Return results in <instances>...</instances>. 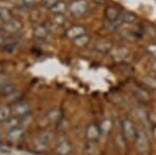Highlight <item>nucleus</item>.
Masks as SVG:
<instances>
[{
	"label": "nucleus",
	"instance_id": "nucleus-1",
	"mask_svg": "<svg viewBox=\"0 0 156 155\" xmlns=\"http://www.w3.org/2000/svg\"><path fill=\"white\" fill-rule=\"evenodd\" d=\"M121 129H122L123 137L127 142H134L137 130L131 120L128 118H123L121 120Z\"/></svg>",
	"mask_w": 156,
	"mask_h": 155
},
{
	"label": "nucleus",
	"instance_id": "nucleus-2",
	"mask_svg": "<svg viewBox=\"0 0 156 155\" xmlns=\"http://www.w3.org/2000/svg\"><path fill=\"white\" fill-rule=\"evenodd\" d=\"M134 145L137 153L145 154L146 152H148V150L150 148V142L149 137H148L145 131L137 130L136 136H135L134 139Z\"/></svg>",
	"mask_w": 156,
	"mask_h": 155
},
{
	"label": "nucleus",
	"instance_id": "nucleus-3",
	"mask_svg": "<svg viewBox=\"0 0 156 155\" xmlns=\"http://www.w3.org/2000/svg\"><path fill=\"white\" fill-rule=\"evenodd\" d=\"M87 9H89V4L85 0H73L68 5L69 12L76 18L83 16L87 12Z\"/></svg>",
	"mask_w": 156,
	"mask_h": 155
},
{
	"label": "nucleus",
	"instance_id": "nucleus-4",
	"mask_svg": "<svg viewBox=\"0 0 156 155\" xmlns=\"http://www.w3.org/2000/svg\"><path fill=\"white\" fill-rule=\"evenodd\" d=\"M52 139V134L49 131H43L39 134L34 142V148L37 151H44L49 147Z\"/></svg>",
	"mask_w": 156,
	"mask_h": 155
},
{
	"label": "nucleus",
	"instance_id": "nucleus-5",
	"mask_svg": "<svg viewBox=\"0 0 156 155\" xmlns=\"http://www.w3.org/2000/svg\"><path fill=\"white\" fill-rule=\"evenodd\" d=\"M30 111V107L25 102H17L12 107V114L14 117H18V118H23L27 116V114Z\"/></svg>",
	"mask_w": 156,
	"mask_h": 155
},
{
	"label": "nucleus",
	"instance_id": "nucleus-6",
	"mask_svg": "<svg viewBox=\"0 0 156 155\" xmlns=\"http://www.w3.org/2000/svg\"><path fill=\"white\" fill-rule=\"evenodd\" d=\"M87 33V29L84 26L79 24H75L73 26L69 27L66 30V37L69 40H75L77 37H79L80 36H83Z\"/></svg>",
	"mask_w": 156,
	"mask_h": 155
},
{
	"label": "nucleus",
	"instance_id": "nucleus-7",
	"mask_svg": "<svg viewBox=\"0 0 156 155\" xmlns=\"http://www.w3.org/2000/svg\"><path fill=\"white\" fill-rule=\"evenodd\" d=\"M112 48H114V45H112V43L109 40H99L94 45L95 51L99 52L101 54L109 53Z\"/></svg>",
	"mask_w": 156,
	"mask_h": 155
},
{
	"label": "nucleus",
	"instance_id": "nucleus-8",
	"mask_svg": "<svg viewBox=\"0 0 156 155\" xmlns=\"http://www.w3.org/2000/svg\"><path fill=\"white\" fill-rule=\"evenodd\" d=\"M121 16V11L115 6H106L104 9V17L110 23L118 21Z\"/></svg>",
	"mask_w": 156,
	"mask_h": 155
},
{
	"label": "nucleus",
	"instance_id": "nucleus-9",
	"mask_svg": "<svg viewBox=\"0 0 156 155\" xmlns=\"http://www.w3.org/2000/svg\"><path fill=\"white\" fill-rule=\"evenodd\" d=\"M72 147L70 142L68 141L66 137L62 136L58 139V143L56 145V153L58 155H68L71 152Z\"/></svg>",
	"mask_w": 156,
	"mask_h": 155
},
{
	"label": "nucleus",
	"instance_id": "nucleus-10",
	"mask_svg": "<svg viewBox=\"0 0 156 155\" xmlns=\"http://www.w3.org/2000/svg\"><path fill=\"white\" fill-rule=\"evenodd\" d=\"M87 139L90 143H94V142H97L99 139L100 136H101V132H100L99 126L95 124H90L87 128Z\"/></svg>",
	"mask_w": 156,
	"mask_h": 155
},
{
	"label": "nucleus",
	"instance_id": "nucleus-11",
	"mask_svg": "<svg viewBox=\"0 0 156 155\" xmlns=\"http://www.w3.org/2000/svg\"><path fill=\"white\" fill-rule=\"evenodd\" d=\"M22 28V23L17 19H11L9 21L4 22L3 29L9 33H16Z\"/></svg>",
	"mask_w": 156,
	"mask_h": 155
},
{
	"label": "nucleus",
	"instance_id": "nucleus-12",
	"mask_svg": "<svg viewBox=\"0 0 156 155\" xmlns=\"http://www.w3.org/2000/svg\"><path fill=\"white\" fill-rule=\"evenodd\" d=\"M109 53L112 58L122 61V59L127 58V56L129 55V50L126 47H115V48L112 49V51Z\"/></svg>",
	"mask_w": 156,
	"mask_h": 155
},
{
	"label": "nucleus",
	"instance_id": "nucleus-13",
	"mask_svg": "<svg viewBox=\"0 0 156 155\" xmlns=\"http://www.w3.org/2000/svg\"><path fill=\"white\" fill-rule=\"evenodd\" d=\"M49 28L47 25L37 24L34 28V37L37 40H45L49 34Z\"/></svg>",
	"mask_w": 156,
	"mask_h": 155
},
{
	"label": "nucleus",
	"instance_id": "nucleus-14",
	"mask_svg": "<svg viewBox=\"0 0 156 155\" xmlns=\"http://www.w3.org/2000/svg\"><path fill=\"white\" fill-rule=\"evenodd\" d=\"M24 133V129L20 126H16V127H12V128L9 129V133H7V139L11 142H17L23 136Z\"/></svg>",
	"mask_w": 156,
	"mask_h": 155
},
{
	"label": "nucleus",
	"instance_id": "nucleus-15",
	"mask_svg": "<svg viewBox=\"0 0 156 155\" xmlns=\"http://www.w3.org/2000/svg\"><path fill=\"white\" fill-rule=\"evenodd\" d=\"M136 15L134 12H130V11H121V16L120 19L122 22L124 23H128V24H131L133 22L136 21Z\"/></svg>",
	"mask_w": 156,
	"mask_h": 155
},
{
	"label": "nucleus",
	"instance_id": "nucleus-16",
	"mask_svg": "<svg viewBox=\"0 0 156 155\" xmlns=\"http://www.w3.org/2000/svg\"><path fill=\"white\" fill-rule=\"evenodd\" d=\"M99 129H100V132H101V134H104V136H106V134L109 133L110 131H112V119H104L101 121V123L99 125Z\"/></svg>",
	"mask_w": 156,
	"mask_h": 155
},
{
	"label": "nucleus",
	"instance_id": "nucleus-17",
	"mask_svg": "<svg viewBox=\"0 0 156 155\" xmlns=\"http://www.w3.org/2000/svg\"><path fill=\"white\" fill-rule=\"evenodd\" d=\"M67 9H68V6L66 4V2H64L62 0H58V1L50 9V11L54 15V14H65V12H66Z\"/></svg>",
	"mask_w": 156,
	"mask_h": 155
},
{
	"label": "nucleus",
	"instance_id": "nucleus-18",
	"mask_svg": "<svg viewBox=\"0 0 156 155\" xmlns=\"http://www.w3.org/2000/svg\"><path fill=\"white\" fill-rule=\"evenodd\" d=\"M90 41V37L85 33L83 36H80L79 37H77V39L73 40V44H74V46H76L77 48H84L85 46L89 45Z\"/></svg>",
	"mask_w": 156,
	"mask_h": 155
},
{
	"label": "nucleus",
	"instance_id": "nucleus-19",
	"mask_svg": "<svg viewBox=\"0 0 156 155\" xmlns=\"http://www.w3.org/2000/svg\"><path fill=\"white\" fill-rule=\"evenodd\" d=\"M12 108L7 106L0 107V122H6L11 119Z\"/></svg>",
	"mask_w": 156,
	"mask_h": 155
},
{
	"label": "nucleus",
	"instance_id": "nucleus-20",
	"mask_svg": "<svg viewBox=\"0 0 156 155\" xmlns=\"http://www.w3.org/2000/svg\"><path fill=\"white\" fill-rule=\"evenodd\" d=\"M45 117H46V119L48 120L49 122L55 123V122H57L60 119V112L59 111H57V109H51L50 111L47 112V114Z\"/></svg>",
	"mask_w": 156,
	"mask_h": 155
},
{
	"label": "nucleus",
	"instance_id": "nucleus-21",
	"mask_svg": "<svg viewBox=\"0 0 156 155\" xmlns=\"http://www.w3.org/2000/svg\"><path fill=\"white\" fill-rule=\"evenodd\" d=\"M11 19H12V12L6 7H0V20L3 22H7Z\"/></svg>",
	"mask_w": 156,
	"mask_h": 155
},
{
	"label": "nucleus",
	"instance_id": "nucleus-22",
	"mask_svg": "<svg viewBox=\"0 0 156 155\" xmlns=\"http://www.w3.org/2000/svg\"><path fill=\"white\" fill-rule=\"evenodd\" d=\"M66 18H65L64 14H54L53 19H52V24L56 25V26H62L64 25Z\"/></svg>",
	"mask_w": 156,
	"mask_h": 155
},
{
	"label": "nucleus",
	"instance_id": "nucleus-23",
	"mask_svg": "<svg viewBox=\"0 0 156 155\" xmlns=\"http://www.w3.org/2000/svg\"><path fill=\"white\" fill-rule=\"evenodd\" d=\"M146 50H147V52L153 57V58L156 59V44L148 45V46L146 47Z\"/></svg>",
	"mask_w": 156,
	"mask_h": 155
},
{
	"label": "nucleus",
	"instance_id": "nucleus-24",
	"mask_svg": "<svg viewBox=\"0 0 156 155\" xmlns=\"http://www.w3.org/2000/svg\"><path fill=\"white\" fill-rule=\"evenodd\" d=\"M36 2L37 0H20V3L22 4V6L26 7V9H31L36 4Z\"/></svg>",
	"mask_w": 156,
	"mask_h": 155
},
{
	"label": "nucleus",
	"instance_id": "nucleus-25",
	"mask_svg": "<svg viewBox=\"0 0 156 155\" xmlns=\"http://www.w3.org/2000/svg\"><path fill=\"white\" fill-rule=\"evenodd\" d=\"M58 0H42V5L46 9H51L52 6L54 5Z\"/></svg>",
	"mask_w": 156,
	"mask_h": 155
},
{
	"label": "nucleus",
	"instance_id": "nucleus-26",
	"mask_svg": "<svg viewBox=\"0 0 156 155\" xmlns=\"http://www.w3.org/2000/svg\"><path fill=\"white\" fill-rule=\"evenodd\" d=\"M96 4H99V5H103V4L106 3L107 0H93Z\"/></svg>",
	"mask_w": 156,
	"mask_h": 155
},
{
	"label": "nucleus",
	"instance_id": "nucleus-27",
	"mask_svg": "<svg viewBox=\"0 0 156 155\" xmlns=\"http://www.w3.org/2000/svg\"><path fill=\"white\" fill-rule=\"evenodd\" d=\"M1 43H2V37L0 36V45H1Z\"/></svg>",
	"mask_w": 156,
	"mask_h": 155
},
{
	"label": "nucleus",
	"instance_id": "nucleus-28",
	"mask_svg": "<svg viewBox=\"0 0 156 155\" xmlns=\"http://www.w3.org/2000/svg\"><path fill=\"white\" fill-rule=\"evenodd\" d=\"M1 70H2V68H1V67H0V72H1Z\"/></svg>",
	"mask_w": 156,
	"mask_h": 155
},
{
	"label": "nucleus",
	"instance_id": "nucleus-29",
	"mask_svg": "<svg viewBox=\"0 0 156 155\" xmlns=\"http://www.w3.org/2000/svg\"><path fill=\"white\" fill-rule=\"evenodd\" d=\"M6 1H12V0H6Z\"/></svg>",
	"mask_w": 156,
	"mask_h": 155
}]
</instances>
